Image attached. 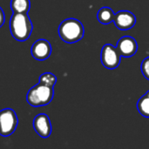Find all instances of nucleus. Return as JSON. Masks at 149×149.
<instances>
[{
    "label": "nucleus",
    "instance_id": "1",
    "mask_svg": "<svg viewBox=\"0 0 149 149\" xmlns=\"http://www.w3.org/2000/svg\"><path fill=\"white\" fill-rule=\"evenodd\" d=\"M10 30L16 40H27L32 31V23L28 13H13L10 20Z\"/></svg>",
    "mask_w": 149,
    "mask_h": 149
},
{
    "label": "nucleus",
    "instance_id": "2",
    "mask_svg": "<svg viewBox=\"0 0 149 149\" xmlns=\"http://www.w3.org/2000/svg\"><path fill=\"white\" fill-rule=\"evenodd\" d=\"M83 24L76 18H67L58 26V34L60 38L68 44L79 41L84 37Z\"/></svg>",
    "mask_w": 149,
    "mask_h": 149
},
{
    "label": "nucleus",
    "instance_id": "3",
    "mask_svg": "<svg viewBox=\"0 0 149 149\" xmlns=\"http://www.w3.org/2000/svg\"><path fill=\"white\" fill-rule=\"evenodd\" d=\"M53 96V86L38 83L29 90L26 95V100L30 106L38 107L48 105L52 100Z\"/></svg>",
    "mask_w": 149,
    "mask_h": 149
},
{
    "label": "nucleus",
    "instance_id": "4",
    "mask_svg": "<svg viewBox=\"0 0 149 149\" xmlns=\"http://www.w3.org/2000/svg\"><path fill=\"white\" fill-rule=\"evenodd\" d=\"M18 124V119L16 112L10 108H5L0 111V135L8 137L11 135Z\"/></svg>",
    "mask_w": 149,
    "mask_h": 149
},
{
    "label": "nucleus",
    "instance_id": "5",
    "mask_svg": "<svg viewBox=\"0 0 149 149\" xmlns=\"http://www.w3.org/2000/svg\"><path fill=\"white\" fill-rule=\"evenodd\" d=\"M120 54L117 50L116 46L111 44H107L103 46L100 54V59L102 65L110 70L115 69L120 65Z\"/></svg>",
    "mask_w": 149,
    "mask_h": 149
},
{
    "label": "nucleus",
    "instance_id": "6",
    "mask_svg": "<svg viewBox=\"0 0 149 149\" xmlns=\"http://www.w3.org/2000/svg\"><path fill=\"white\" fill-rule=\"evenodd\" d=\"M121 57L129 58L134 56L138 50V44L136 40L130 36H124L119 39L116 45Z\"/></svg>",
    "mask_w": 149,
    "mask_h": 149
},
{
    "label": "nucleus",
    "instance_id": "7",
    "mask_svg": "<svg viewBox=\"0 0 149 149\" xmlns=\"http://www.w3.org/2000/svg\"><path fill=\"white\" fill-rule=\"evenodd\" d=\"M114 24L119 30L127 31L133 28L136 24V17L128 10H120L114 15Z\"/></svg>",
    "mask_w": 149,
    "mask_h": 149
},
{
    "label": "nucleus",
    "instance_id": "8",
    "mask_svg": "<svg viewBox=\"0 0 149 149\" xmlns=\"http://www.w3.org/2000/svg\"><path fill=\"white\" fill-rule=\"evenodd\" d=\"M33 128L41 138H48L52 134L50 118L45 113L38 114L33 120Z\"/></svg>",
    "mask_w": 149,
    "mask_h": 149
},
{
    "label": "nucleus",
    "instance_id": "9",
    "mask_svg": "<svg viewBox=\"0 0 149 149\" xmlns=\"http://www.w3.org/2000/svg\"><path fill=\"white\" fill-rule=\"evenodd\" d=\"M31 56L37 60H45L52 53V45L48 40L38 39L31 46Z\"/></svg>",
    "mask_w": 149,
    "mask_h": 149
},
{
    "label": "nucleus",
    "instance_id": "10",
    "mask_svg": "<svg viewBox=\"0 0 149 149\" xmlns=\"http://www.w3.org/2000/svg\"><path fill=\"white\" fill-rule=\"evenodd\" d=\"M114 12L109 7H103L101 8L97 14V18L99 22L102 24H109L113 22L114 19Z\"/></svg>",
    "mask_w": 149,
    "mask_h": 149
},
{
    "label": "nucleus",
    "instance_id": "11",
    "mask_svg": "<svg viewBox=\"0 0 149 149\" xmlns=\"http://www.w3.org/2000/svg\"><path fill=\"white\" fill-rule=\"evenodd\" d=\"M10 8L13 13H28L31 2L30 0H11Z\"/></svg>",
    "mask_w": 149,
    "mask_h": 149
},
{
    "label": "nucleus",
    "instance_id": "12",
    "mask_svg": "<svg viewBox=\"0 0 149 149\" xmlns=\"http://www.w3.org/2000/svg\"><path fill=\"white\" fill-rule=\"evenodd\" d=\"M137 109L142 116L149 118V96L145 94L140 98L137 103Z\"/></svg>",
    "mask_w": 149,
    "mask_h": 149
},
{
    "label": "nucleus",
    "instance_id": "13",
    "mask_svg": "<svg viewBox=\"0 0 149 149\" xmlns=\"http://www.w3.org/2000/svg\"><path fill=\"white\" fill-rule=\"evenodd\" d=\"M57 82V77L51 72H45L39 77V83H42L46 86H54Z\"/></svg>",
    "mask_w": 149,
    "mask_h": 149
},
{
    "label": "nucleus",
    "instance_id": "14",
    "mask_svg": "<svg viewBox=\"0 0 149 149\" xmlns=\"http://www.w3.org/2000/svg\"><path fill=\"white\" fill-rule=\"evenodd\" d=\"M141 72L143 74V76L149 80V57L146 58L142 63H141Z\"/></svg>",
    "mask_w": 149,
    "mask_h": 149
},
{
    "label": "nucleus",
    "instance_id": "15",
    "mask_svg": "<svg viewBox=\"0 0 149 149\" xmlns=\"http://www.w3.org/2000/svg\"><path fill=\"white\" fill-rule=\"evenodd\" d=\"M4 20H5V16L3 13V9L0 7V27H2L4 24Z\"/></svg>",
    "mask_w": 149,
    "mask_h": 149
},
{
    "label": "nucleus",
    "instance_id": "16",
    "mask_svg": "<svg viewBox=\"0 0 149 149\" xmlns=\"http://www.w3.org/2000/svg\"><path fill=\"white\" fill-rule=\"evenodd\" d=\"M146 94H147L148 96H149V91H148V92H147V93H146Z\"/></svg>",
    "mask_w": 149,
    "mask_h": 149
}]
</instances>
